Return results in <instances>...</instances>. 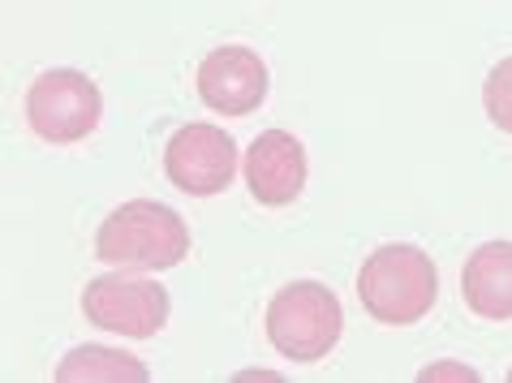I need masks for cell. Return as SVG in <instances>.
I'll return each instance as SVG.
<instances>
[{"mask_svg":"<svg viewBox=\"0 0 512 383\" xmlns=\"http://www.w3.org/2000/svg\"><path fill=\"white\" fill-rule=\"evenodd\" d=\"M358 297L366 315L388 328H409L418 323L439 297V272L431 254L409 241L379 246L358 272Z\"/></svg>","mask_w":512,"mask_h":383,"instance_id":"7a4b0ae2","label":"cell"},{"mask_svg":"<svg viewBox=\"0 0 512 383\" xmlns=\"http://www.w3.org/2000/svg\"><path fill=\"white\" fill-rule=\"evenodd\" d=\"M61 383H147L151 371L142 366L134 353L108 349V345H78L69 349L61 366H56Z\"/></svg>","mask_w":512,"mask_h":383,"instance_id":"30bf717a","label":"cell"},{"mask_svg":"<svg viewBox=\"0 0 512 383\" xmlns=\"http://www.w3.org/2000/svg\"><path fill=\"white\" fill-rule=\"evenodd\" d=\"M461 297L478 319H512V241H482L465 259Z\"/></svg>","mask_w":512,"mask_h":383,"instance_id":"9c48e42d","label":"cell"},{"mask_svg":"<svg viewBox=\"0 0 512 383\" xmlns=\"http://www.w3.org/2000/svg\"><path fill=\"white\" fill-rule=\"evenodd\" d=\"M82 315L104 332L147 340L168 323V289L147 280V272L117 267V272L95 276L87 285V293H82Z\"/></svg>","mask_w":512,"mask_h":383,"instance_id":"5b68a950","label":"cell"},{"mask_svg":"<svg viewBox=\"0 0 512 383\" xmlns=\"http://www.w3.org/2000/svg\"><path fill=\"white\" fill-rule=\"evenodd\" d=\"M198 99L220 117H250L267 99V65L246 44H224L198 65Z\"/></svg>","mask_w":512,"mask_h":383,"instance_id":"52a82bcc","label":"cell"},{"mask_svg":"<svg viewBox=\"0 0 512 383\" xmlns=\"http://www.w3.org/2000/svg\"><path fill=\"white\" fill-rule=\"evenodd\" d=\"M246 186L263 207H289L306 186V147L289 130H263L246 151Z\"/></svg>","mask_w":512,"mask_h":383,"instance_id":"ba28073f","label":"cell"},{"mask_svg":"<svg viewBox=\"0 0 512 383\" xmlns=\"http://www.w3.org/2000/svg\"><path fill=\"white\" fill-rule=\"evenodd\" d=\"M104 99L82 69H44L26 91V121L44 143L69 147L95 134Z\"/></svg>","mask_w":512,"mask_h":383,"instance_id":"277c9868","label":"cell"},{"mask_svg":"<svg viewBox=\"0 0 512 383\" xmlns=\"http://www.w3.org/2000/svg\"><path fill=\"white\" fill-rule=\"evenodd\" d=\"M164 173L177 190H186L194 198H211L233 186L237 177V143L220 125L194 121L168 138L164 147Z\"/></svg>","mask_w":512,"mask_h":383,"instance_id":"8992f818","label":"cell"},{"mask_svg":"<svg viewBox=\"0 0 512 383\" xmlns=\"http://www.w3.org/2000/svg\"><path fill=\"white\" fill-rule=\"evenodd\" d=\"M508 379H512V375H508Z\"/></svg>","mask_w":512,"mask_h":383,"instance_id":"4fadbf2b","label":"cell"},{"mask_svg":"<svg viewBox=\"0 0 512 383\" xmlns=\"http://www.w3.org/2000/svg\"><path fill=\"white\" fill-rule=\"evenodd\" d=\"M345 310L319 280H293L267 302V340L284 362H319L336 349Z\"/></svg>","mask_w":512,"mask_h":383,"instance_id":"3957f363","label":"cell"},{"mask_svg":"<svg viewBox=\"0 0 512 383\" xmlns=\"http://www.w3.org/2000/svg\"><path fill=\"white\" fill-rule=\"evenodd\" d=\"M482 108H487L495 130L512 134V56H504L482 82Z\"/></svg>","mask_w":512,"mask_h":383,"instance_id":"8fae6325","label":"cell"},{"mask_svg":"<svg viewBox=\"0 0 512 383\" xmlns=\"http://www.w3.org/2000/svg\"><path fill=\"white\" fill-rule=\"evenodd\" d=\"M418 379H422V383H435V379H465V383H474L478 371H469V366H457V362H439V366H426Z\"/></svg>","mask_w":512,"mask_h":383,"instance_id":"7c38bea8","label":"cell"},{"mask_svg":"<svg viewBox=\"0 0 512 383\" xmlns=\"http://www.w3.org/2000/svg\"><path fill=\"white\" fill-rule=\"evenodd\" d=\"M190 254V229L168 203H121L95 233V259L130 272H168Z\"/></svg>","mask_w":512,"mask_h":383,"instance_id":"6da1fadb","label":"cell"}]
</instances>
